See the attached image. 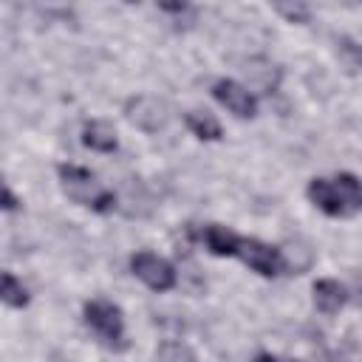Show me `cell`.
<instances>
[{"label": "cell", "instance_id": "obj_1", "mask_svg": "<svg viewBox=\"0 0 362 362\" xmlns=\"http://www.w3.org/2000/svg\"><path fill=\"white\" fill-rule=\"evenodd\" d=\"M57 175H59L62 192H65L74 204H79V206H85V209H90V212H99V215H107V212L116 209V204H119V201H116V192L107 189V187H102L99 178H96L88 167H79V164H59V167H57Z\"/></svg>", "mask_w": 362, "mask_h": 362}, {"label": "cell", "instance_id": "obj_2", "mask_svg": "<svg viewBox=\"0 0 362 362\" xmlns=\"http://www.w3.org/2000/svg\"><path fill=\"white\" fill-rule=\"evenodd\" d=\"M82 320L90 328V334L113 354H124L130 348L127 331H124V314L116 303L105 297H93L82 305Z\"/></svg>", "mask_w": 362, "mask_h": 362}, {"label": "cell", "instance_id": "obj_3", "mask_svg": "<svg viewBox=\"0 0 362 362\" xmlns=\"http://www.w3.org/2000/svg\"><path fill=\"white\" fill-rule=\"evenodd\" d=\"M130 272H133L147 288H153V291H158V294L173 291V288L178 286V272H175V266H173L167 257H161V255H156V252H147V249L130 255Z\"/></svg>", "mask_w": 362, "mask_h": 362}, {"label": "cell", "instance_id": "obj_4", "mask_svg": "<svg viewBox=\"0 0 362 362\" xmlns=\"http://www.w3.org/2000/svg\"><path fill=\"white\" fill-rule=\"evenodd\" d=\"M238 257H240L252 272H257L260 277H277V274L286 272L283 249H280V246H272V243H263V240H257V238H240Z\"/></svg>", "mask_w": 362, "mask_h": 362}, {"label": "cell", "instance_id": "obj_5", "mask_svg": "<svg viewBox=\"0 0 362 362\" xmlns=\"http://www.w3.org/2000/svg\"><path fill=\"white\" fill-rule=\"evenodd\" d=\"M124 116L133 127L144 130V133H158L167 127L170 122V107L164 99L158 96H150V93H141V96H133L127 99L124 105Z\"/></svg>", "mask_w": 362, "mask_h": 362}, {"label": "cell", "instance_id": "obj_6", "mask_svg": "<svg viewBox=\"0 0 362 362\" xmlns=\"http://www.w3.org/2000/svg\"><path fill=\"white\" fill-rule=\"evenodd\" d=\"M209 90H212V99L221 107H226L232 116H238V119H255L257 116V99H255V93L246 85H240L238 79L221 76V79L212 82Z\"/></svg>", "mask_w": 362, "mask_h": 362}, {"label": "cell", "instance_id": "obj_7", "mask_svg": "<svg viewBox=\"0 0 362 362\" xmlns=\"http://www.w3.org/2000/svg\"><path fill=\"white\" fill-rule=\"evenodd\" d=\"M305 195L328 218H348L351 215L348 206H345V201H342V195H339V189H337V184H334V178L314 175L308 181V187H305Z\"/></svg>", "mask_w": 362, "mask_h": 362}, {"label": "cell", "instance_id": "obj_8", "mask_svg": "<svg viewBox=\"0 0 362 362\" xmlns=\"http://www.w3.org/2000/svg\"><path fill=\"white\" fill-rule=\"evenodd\" d=\"M311 300H314V308H317L320 314L334 317V314H339V311L345 308V303H348V288H345L339 280H334V277H320V280H314V286H311Z\"/></svg>", "mask_w": 362, "mask_h": 362}, {"label": "cell", "instance_id": "obj_9", "mask_svg": "<svg viewBox=\"0 0 362 362\" xmlns=\"http://www.w3.org/2000/svg\"><path fill=\"white\" fill-rule=\"evenodd\" d=\"M198 240L215 257H238V249H240V235L232 232L229 226H221V223L201 226L198 229Z\"/></svg>", "mask_w": 362, "mask_h": 362}, {"label": "cell", "instance_id": "obj_10", "mask_svg": "<svg viewBox=\"0 0 362 362\" xmlns=\"http://www.w3.org/2000/svg\"><path fill=\"white\" fill-rule=\"evenodd\" d=\"M82 144L88 150H96V153H116L119 150V136H116V127L107 122V119H88L82 124V133H79Z\"/></svg>", "mask_w": 362, "mask_h": 362}, {"label": "cell", "instance_id": "obj_11", "mask_svg": "<svg viewBox=\"0 0 362 362\" xmlns=\"http://www.w3.org/2000/svg\"><path fill=\"white\" fill-rule=\"evenodd\" d=\"M184 122H187L189 133H192L195 139H201V141H221V136H223L221 122H218L212 113H206V110H189V113L184 116Z\"/></svg>", "mask_w": 362, "mask_h": 362}, {"label": "cell", "instance_id": "obj_12", "mask_svg": "<svg viewBox=\"0 0 362 362\" xmlns=\"http://www.w3.org/2000/svg\"><path fill=\"white\" fill-rule=\"evenodd\" d=\"M0 300L8 308H25L31 303V294L23 286V280H17L11 272H3L0 274Z\"/></svg>", "mask_w": 362, "mask_h": 362}, {"label": "cell", "instance_id": "obj_13", "mask_svg": "<svg viewBox=\"0 0 362 362\" xmlns=\"http://www.w3.org/2000/svg\"><path fill=\"white\" fill-rule=\"evenodd\" d=\"M334 184H337V189H339L348 212L351 215L354 212H362V181L354 173H337L334 175Z\"/></svg>", "mask_w": 362, "mask_h": 362}, {"label": "cell", "instance_id": "obj_14", "mask_svg": "<svg viewBox=\"0 0 362 362\" xmlns=\"http://www.w3.org/2000/svg\"><path fill=\"white\" fill-rule=\"evenodd\" d=\"M337 57L348 71H362V42L354 37H337Z\"/></svg>", "mask_w": 362, "mask_h": 362}, {"label": "cell", "instance_id": "obj_15", "mask_svg": "<svg viewBox=\"0 0 362 362\" xmlns=\"http://www.w3.org/2000/svg\"><path fill=\"white\" fill-rule=\"evenodd\" d=\"M156 362H195V354H192L189 345L167 339V342H161L156 348Z\"/></svg>", "mask_w": 362, "mask_h": 362}, {"label": "cell", "instance_id": "obj_16", "mask_svg": "<svg viewBox=\"0 0 362 362\" xmlns=\"http://www.w3.org/2000/svg\"><path fill=\"white\" fill-rule=\"evenodd\" d=\"M280 17H286L288 23H297V25H305L311 20V8L305 3H274L272 6Z\"/></svg>", "mask_w": 362, "mask_h": 362}, {"label": "cell", "instance_id": "obj_17", "mask_svg": "<svg viewBox=\"0 0 362 362\" xmlns=\"http://www.w3.org/2000/svg\"><path fill=\"white\" fill-rule=\"evenodd\" d=\"M0 206H3V212H14V209L20 206V201H17V195L11 192L8 184H3V204H0Z\"/></svg>", "mask_w": 362, "mask_h": 362}, {"label": "cell", "instance_id": "obj_18", "mask_svg": "<svg viewBox=\"0 0 362 362\" xmlns=\"http://www.w3.org/2000/svg\"><path fill=\"white\" fill-rule=\"evenodd\" d=\"M158 11H164V14H187L189 6L187 3H158Z\"/></svg>", "mask_w": 362, "mask_h": 362}]
</instances>
